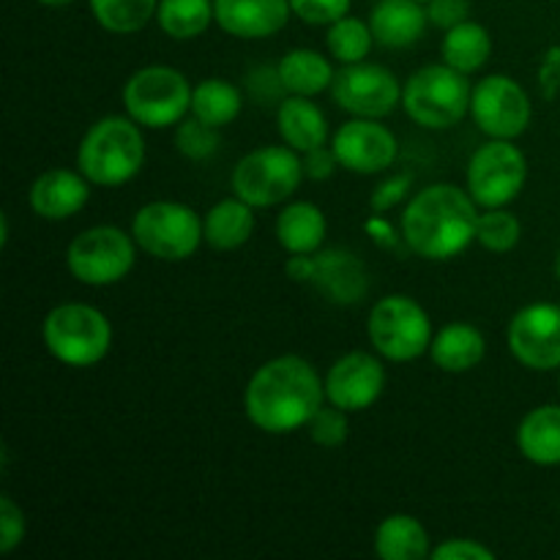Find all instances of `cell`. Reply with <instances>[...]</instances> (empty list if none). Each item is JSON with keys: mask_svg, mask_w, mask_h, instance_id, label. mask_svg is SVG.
<instances>
[{"mask_svg": "<svg viewBox=\"0 0 560 560\" xmlns=\"http://www.w3.org/2000/svg\"><path fill=\"white\" fill-rule=\"evenodd\" d=\"M408 186H410L408 175H397V178L383 180V184L375 189V195H372V208H375V211H388V208L397 206V202L408 195Z\"/></svg>", "mask_w": 560, "mask_h": 560, "instance_id": "42", "label": "cell"}, {"mask_svg": "<svg viewBox=\"0 0 560 560\" xmlns=\"http://www.w3.org/2000/svg\"><path fill=\"white\" fill-rule=\"evenodd\" d=\"M479 206L468 189L432 184L402 211V238L424 260H454L476 241Z\"/></svg>", "mask_w": 560, "mask_h": 560, "instance_id": "2", "label": "cell"}, {"mask_svg": "<svg viewBox=\"0 0 560 560\" xmlns=\"http://www.w3.org/2000/svg\"><path fill=\"white\" fill-rule=\"evenodd\" d=\"M246 91L255 98L257 104H282V98L288 96V88H284L282 74H279V66H257L246 74Z\"/></svg>", "mask_w": 560, "mask_h": 560, "instance_id": "36", "label": "cell"}, {"mask_svg": "<svg viewBox=\"0 0 560 560\" xmlns=\"http://www.w3.org/2000/svg\"><path fill=\"white\" fill-rule=\"evenodd\" d=\"M430 355L438 370L463 375V372L476 370L485 361L487 339L481 334V328H476L474 323H448V326H443L432 337Z\"/></svg>", "mask_w": 560, "mask_h": 560, "instance_id": "21", "label": "cell"}, {"mask_svg": "<svg viewBox=\"0 0 560 560\" xmlns=\"http://www.w3.org/2000/svg\"><path fill=\"white\" fill-rule=\"evenodd\" d=\"M25 530L27 525L22 506H16L11 495L0 498V552L11 556L25 539Z\"/></svg>", "mask_w": 560, "mask_h": 560, "instance_id": "38", "label": "cell"}, {"mask_svg": "<svg viewBox=\"0 0 560 560\" xmlns=\"http://www.w3.org/2000/svg\"><path fill=\"white\" fill-rule=\"evenodd\" d=\"M326 213L315 202H290L277 217V241L290 255H315L326 244Z\"/></svg>", "mask_w": 560, "mask_h": 560, "instance_id": "23", "label": "cell"}, {"mask_svg": "<svg viewBox=\"0 0 560 560\" xmlns=\"http://www.w3.org/2000/svg\"><path fill=\"white\" fill-rule=\"evenodd\" d=\"M290 0H213V16L217 25L228 36L246 38H271L290 22Z\"/></svg>", "mask_w": 560, "mask_h": 560, "instance_id": "18", "label": "cell"}, {"mask_svg": "<svg viewBox=\"0 0 560 560\" xmlns=\"http://www.w3.org/2000/svg\"><path fill=\"white\" fill-rule=\"evenodd\" d=\"M353 0H290V9L306 25H334L350 14Z\"/></svg>", "mask_w": 560, "mask_h": 560, "instance_id": "37", "label": "cell"}, {"mask_svg": "<svg viewBox=\"0 0 560 560\" xmlns=\"http://www.w3.org/2000/svg\"><path fill=\"white\" fill-rule=\"evenodd\" d=\"M348 416V410L337 408V405H323V408L312 416L310 424H306L310 438L323 448H339L350 435Z\"/></svg>", "mask_w": 560, "mask_h": 560, "instance_id": "35", "label": "cell"}, {"mask_svg": "<svg viewBox=\"0 0 560 560\" xmlns=\"http://www.w3.org/2000/svg\"><path fill=\"white\" fill-rule=\"evenodd\" d=\"M277 66L284 88H288V96H320L334 85V77H337L326 55L306 47L290 49Z\"/></svg>", "mask_w": 560, "mask_h": 560, "instance_id": "26", "label": "cell"}, {"mask_svg": "<svg viewBox=\"0 0 560 560\" xmlns=\"http://www.w3.org/2000/svg\"><path fill=\"white\" fill-rule=\"evenodd\" d=\"M277 131L284 145L306 153L328 142L326 113L310 96H284L277 107Z\"/></svg>", "mask_w": 560, "mask_h": 560, "instance_id": "22", "label": "cell"}, {"mask_svg": "<svg viewBox=\"0 0 560 560\" xmlns=\"http://www.w3.org/2000/svg\"><path fill=\"white\" fill-rule=\"evenodd\" d=\"M560 82V47H552L550 52L545 55V66H541V91H545L547 98L556 96Z\"/></svg>", "mask_w": 560, "mask_h": 560, "instance_id": "43", "label": "cell"}, {"mask_svg": "<svg viewBox=\"0 0 560 560\" xmlns=\"http://www.w3.org/2000/svg\"><path fill=\"white\" fill-rule=\"evenodd\" d=\"M36 3H42V5H49V9H60V5H69V3H74V0H36Z\"/></svg>", "mask_w": 560, "mask_h": 560, "instance_id": "44", "label": "cell"}, {"mask_svg": "<svg viewBox=\"0 0 560 560\" xmlns=\"http://www.w3.org/2000/svg\"><path fill=\"white\" fill-rule=\"evenodd\" d=\"M255 208L241 197H228L211 206V211L202 219L206 230V244L213 252H235L252 238L255 233Z\"/></svg>", "mask_w": 560, "mask_h": 560, "instance_id": "25", "label": "cell"}, {"mask_svg": "<svg viewBox=\"0 0 560 560\" xmlns=\"http://www.w3.org/2000/svg\"><path fill=\"white\" fill-rule=\"evenodd\" d=\"M91 180L80 170L55 167L38 175L27 191L33 213L49 222H63L77 217L91 200Z\"/></svg>", "mask_w": 560, "mask_h": 560, "instance_id": "19", "label": "cell"}, {"mask_svg": "<svg viewBox=\"0 0 560 560\" xmlns=\"http://www.w3.org/2000/svg\"><path fill=\"white\" fill-rule=\"evenodd\" d=\"M520 238H523V224L506 208H485L479 213V228H476V244L485 246L492 255H506V252L517 249Z\"/></svg>", "mask_w": 560, "mask_h": 560, "instance_id": "33", "label": "cell"}, {"mask_svg": "<svg viewBox=\"0 0 560 560\" xmlns=\"http://www.w3.org/2000/svg\"><path fill=\"white\" fill-rule=\"evenodd\" d=\"M517 448L541 468L560 465V405H539L517 427Z\"/></svg>", "mask_w": 560, "mask_h": 560, "instance_id": "24", "label": "cell"}, {"mask_svg": "<svg viewBox=\"0 0 560 560\" xmlns=\"http://www.w3.org/2000/svg\"><path fill=\"white\" fill-rule=\"evenodd\" d=\"M304 162L290 145H262L249 151L230 175L233 195L252 208H273L299 191Z\"/></svg>", "mask_w": 560, "mask_h": 560, "instance_id": "10", "label": "cell"}, {"mask_svg": "<svg viewBox=\"0 0 560 560\" xmlns=\"http://www.w3.org/2000/svg\"><path fill=\"white\" fill-rule=\"evenodd\" d=\"M241 107H244V96H241L238 88L228 80H219V77L197 82L195 91H191V115L206 120L208 126H217V129L233 124L241 115Z\"/></svg>", "mask_w": 560, "mask_h": 560, "instance_id": "29", "label": "cell"}, {"mask_svg": "<svg viewBox=\"0 0 560 560\" xmlns=\"http://www.w3.org/2000/svg\"><path fill=\"white\" fill-rule=\"evenodd\" d=\"M441 55L443 63H448L452 69L463 71V74H476V71L485 69L492 55L490 31L481 22H459L443 36Z\"/></svg>", "mask_w": 560, "mask_h": 560, "instance_id": "28", "label": "cell"}, {"mask_svg": "<svg viewBox=\"0 0 560 560\" xmlns=\"http://www.w3.org/2000/svg\"><path fill=\"white\" fill-rule=\"evenodd\" d=\"M528 180V159L514 140H490L468 162V191L479 208H506Z\"/></svg>", "mask_w": 560, "mask_h": 560, "instance_id": "11", "label": "cell"}, {"mask_svg": "<svg viewBox=\"0 0 560 560\" xmlns=\"http://www.w3.org/2000/svg\"><path fill=\"white\" fill-rule=\"evenodd\" d=\"M470 118L476 129L485 131L490 140H517L528 131L534 107L517 80L506 74H490L474 85Z\"/></svg>", "mask_w": 560, "mask_h": 560, "instance_id": "12", "label": "cell"}, {"mask_svg": "<svg viewBox=\"0 0 560 560\" xmlns=\"http://www.w3.org/2000/svg\"><path fill=\"white\" fill-rule=\"evenodd\" d=\"M427 25H430L427 5L419 3V0H377L372 5L370 27L381 47H410V44L424 36Z\"/></svg>", "mask_w": 560, "mask_h": 560, "instance_id": "20", "label": "cell"}, {"mask_svg": "<svg viewBox=\"0 0 560 560\" xmlns=\"http://www.w3.org/2000/svg\"><path fill=\"white\" fill-rule=\"evenodd\" d=\"M145 164V140L140 124L129 115H104L82 135L77 170L93 186H124Z\"/></svg>", "mask_w": 560, "mask_h": 560, "instance_id": "3", "label": "cell"}, {"mask_svg": "<svg viewBox=\"0 0 560 560\" xmlns=\"http://www.w3.org/2000/svg\"><path fill=\"white\" fill-rule=\"evenodd\" d=\"M156 22L164 36L175 42H191L217 22L213 0H159Z\"/></svg>", "mask_w": 560, "mask_h": 560, "instance_id": "30", "label": "cell"}, {"mask_svg": "<svg viewBox=\"0 0 560 560\" xmlns=\"http://www.w3.org/2000/svg\"><path fill=\"white\" fill-rule=\"evenodd\" d=\"M331 96L339 109L353 118H386L402 104V85L392 69L381 63H350L334 77Z\"/></svg>", "mask_w": 560, "mask_h": 560, "instance_id": "14", "label": "cell"}, {"mask_svg": "<svg viewBox=\"0 0 560 560\" xmlns=\"http://www.w3.org/2000/svg\"><path fill=\"white\" fill-rule=\"evenodd\" d=\"M419 3H424V5H427V3H430V0H419Z\"/></svg>", "mask_w": 560, "mask_h": 560, "instance_id": "46", "label": "cell"}, {"mask_svg": "<svg viewBox=\"0 0 560 560\" xmlns=\"http://www.w3.org/2000/svg\"><path fill=\"white\" fill-rule=\"evenodd\" d=\"M288 277L293 282L312 284L326 295V301L339 306L359 304L370 290L366 266L345 249L315 252V255H290Z\"/></svg>", "mask_w": 560, "mask_h": 560, "instance_id": "13", "label": "cell"}, {"mask_svg": "<svg viewBox=\"0 0 560 560\" xmlns=\"http://www.w3.org/2000/svg\"><path fill=\"white\" fill-rule=\"evenodd\" d=\"M131 235L145 255L164 262L189 260L206 241L202 219L195 208L175 200L145 202L131 219Z\"/></svg>", "mask_w": 560, "mask_h": 560, "instance_id": "8", "label": "cell"}, {"mask_svg": "<svg viewBox=\"0 0 560 560\" xmlns=\"http://www.w3.org/2000/svg\"><path fill=\"white\" fill-rule=\"evenodd\" d=\"M98 25L115 36H131L156 16L159 0H88Z\"/></svg>", "mask_w": 560, "mask_h": 560, "instance_id": "31", "label": "cell"}, {"mask_svg": "<svg viewBox=\"0 0 560 560\" xmlns=\"http://www.w3.org/2000/svg\"><path fill=\"white\" fill-rule=\"evenodd\" d=\"M509 350L528 370H560V306L547 301L523 306L509 323Z\"/></svg>", "mask_w": 560, "mask_h": 560, "instance_id": "15", "label": "cell"}, {"mask_svg": "<svg viewBox=\"0 0 560 560\" xmlns=\"http://www.w3.org/2000/svg\"><path fill=\"white\" fill-rule=\"evenodd\" d=\"M331 148L337 153L339 167L355 175H377L394 164L399 153V142L388 126L375 118H353L337 129L331 137Z\"/></svg>", "mask_w": 560, "mask_h": 560, "instance_id": "17", "label": "cell"}, {"mask_svg": "<svg viewBox=\"0 0 560 560\" xmlns=\"http://www.w3.org/2000/svg\"><path fill=\"white\" fill-rule=\"evenodd\" d=\"M219 145H222V137H219L217 126H208L195 115L175 126V148L191 162H206L219 151Z\"/></svg>", "mask_w": 560, "mask_h": 560, "instance_id": "34", "label": "cell"}, {"mask_svg": "<svg viewBox=\"0 0 560 560\" xmlns=\"http://www.w3.org/2000/svg\"><path fill=\"white\" fill-rule=\"evenodd\" d=\"M468 14H470L468 0H430V3H427L430 25L441 27V31H452L454 25L468 20Z\"/></svg>", "mask_w": 560, "mask_h": 560, "instance_id": "40", "label": "cell"}, {"mask_svg": "<svg viewBox=\"0 0 560 560\" xmlns=\"http://www.w3.org/2000/svg\"><path fill=\"white\" fill-rule=\"evenodd\" d=\"M435 560H495V552L474 539H448L432 547Z\"/></svg>", "mask_w": 560, "mask_h": 560, "instance_id": "39", "label": "cell"}, {"mask_svg": "<svg viewBox=\"0 0 560 560\" xmlns=\"http://www.w3.org/2000/svg\"><path fill=\"white\" fill-rule=\"evenodd\" d=\"M137 241L115 224H96L74 235L66 249V268L88 288H109L124 282L137 262Z\"/></svg>", "mask_w": 560, "mask_h": 560, "instance_id": "9", "label": "cell"}, {"mask_svg": "<svg viewBox=\"0 0 560 560\" xmlns=\"http://www.w3.org/2000/svg\"><path fill=\"white\" fill-rule=\"evenodd\" d=\"M44 348L71 370L102 364L113 350V323L91 304H60L44 317Z\"/></svg>", "mask_w": 560, "mask_h": 560, "instance_id": "4", "label": "cell"}, {"mask_svg": "<svg viewBox=\"0 0 560 560\" xmlns=\"http://www.w3.org/2000/svg\"><path fill=\"white\" fill-rule=\"evenodd\" d=\"M468 74L452 69L448 63H432L413 71L402 85V107L410 120L421 129H452L465 115H470Z\"/></svg>", "mask_w": 560, "mask_h": 560, "instance_id": "5", "label": "cell"}, {"mask_svg": "<svg viewBox=\"0 0 560 560\" xmlns=\"http://www.w3.org/2000/svg\"><path fill=\"white\" fill-rule=\"evenodd\" d=\"M366 337L381 359L408 364V361L430 353L435 331H432L430 315L419 301L394 293L372 306L370 320H366Z\"/></svg>", "mask_w": 560, "mask_h": 560, "instance_id": "7", "label": "cell"}, {"mask_svg": "<svg viewBox=\"0 0 560 560\" xmlns=\"http://www.w3.org/2000/svg\"><path fill=\"white\" fill-rule=\"evenodd\" d=\"M323 383H326V402L348 413H361L381 399L386 388V370L377 355L350 350L328 366Z\"/></svg>", "mask_w": 560, "mask_h": 560, "instance_id": "16", "label": "cell"}, {"mask_svg": "<svg viewBox=\"0 0 560 560\" xmlns=\"http://www.w3.org/2000/svg\"><path fill=\"white\" fill-rule=\"evenodd\" d=\"M191 91L184 71L173 66H145L126 80L120 102L129 118L145 129H170L191 113Z\"/></svg>", "mask_w": 560, "mask_h": 560, "instance_id": "6", "label": "cell"}, {"mask_svg": "<svg viewBox=\"0 0 560 560\" xmlns=\"http://www.w3.org/2000/svg\"><path fill=\"white\" fill-rule=\"evenodd\" d=\"M372 42H375V33H372L370 22L359 20V16L348 14L334 22V25H328L326 47L331 58L339 60L342 66L361 63L370 55Z\"/></svg>", "mask_w": 560, "mask_h": 560, "instance_id": "32", "label": "cell"}, {"mask_svg": "<svg viewBox=\"0 0 560 560\" xmlns=\"http://www.w3.org/2000/svg\"><path fill=\"white\" fill-rule=\"evenodd\" d=\"M556 277H558V282H560V252H558V257H556Z\"/></svg>", "mask_w": 560, "mask_h": 560, "instance_id": "45", "label": "cell"}, {"mask_svg": "<svg viewBox=\"0 0 560 560\" xmlns=\"http://www.w3.org/2000/svg\"><path fill=\"white\" fill-rule=\"evenodd\" d=\"M301 162H304V175L312 180L331 178L339 167L337 153H334V148H328V145L312 148V151H306L304 156H301Z\"/></svg>", "mask_w": 560, "mask_h": 560, "instance_id": "41", "label": "cell"}, {"mask_svg": "<svg viewBox=\"0 0 560 560\" xmlns=\"http://www.w3.org/2000/svg\"><path fill=\"white\" fill-rule=\"evenodd\" d=\"M375 552L383 560H424L432 558L430 534L410 514H392L375 530Z\"/></svg>", "mask_w": 560, "mask_h": 560, "instance_id": "27", "label": "cell"}, {"mask_svg": "<svg viewBox=\"0 0 560 560\" xmlns=\"http://www.w3.org/2000/svg\"><path fill=\"white\" fill-rule=\"evenodd\" d=\"M326 405V383L301 355H277L257 366L244 392L246 419L266 435H290Z\"/></svg>", "mask_w": 560, "mask_h": 560, "instance_id": "1", "label": "cell"}]
</instances>
